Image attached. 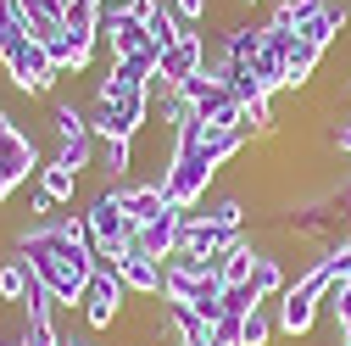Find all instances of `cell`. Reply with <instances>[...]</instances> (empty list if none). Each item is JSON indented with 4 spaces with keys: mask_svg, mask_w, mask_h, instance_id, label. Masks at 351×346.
I'll use <instances>...</instances> for the list:
<instances>
[{
    "mask_svg": "<svg viewBox=\"0 0 351 346\" xmlns=\"http://www.w3.org/2000/svg\"><path fill=\"white\" fill-rule=\"evenodd\" d=\"M17 257L45 279V290L56 296V308H78L84 301V285H90V274L101 268L95 246H73L62 240V212H51V218H34L28 229H17Z\"/></svg>",
    "mask_w": 351,
    "mask_h": 346,
    "instance_id": "cell-1",
    "label": "cell"
},
{
    "mask_svg": "<svg viewBox=\"0 0 351 346\" xmlns=\"http://www.w3.org/2000/svg\"><path fill=\"white\" fill-rule=\"evenodd\" d=\"M84 224H90V246H95V257H101V263L123 257L128 246H134V229H140V224L123 212L117 185H101L90 201H84Z\"/></svg>",
    "mask_w": 351,
    "mask_h": 346,
    "instance_id": "cell-2",
    "label": "cell"
},
{
    "mask_svg": "<svg viewBox=\"0 0 351 346\" xmlns=\"http://www.w3.org/2000/svg\"><path fill=\"white\" fill-rule=\"evenodd\" d=\"M123 308H128V285H123V274H117L112 263H101V268L90 274V285H84L78 319H84V330H90V335H106V330L123 324Z\"/></svg>",
    "mask_w": 351,
    "mask_h": 346,
    "instance_id": "cell-3",
    "label": "cell"
},
{
    "mask_svg": "<svg viewBox=\"0 0 351 346\" xmlns=\"http://www.w3.org/2000/svg\"><path fill=\"white\" fill-rule=\"evenodd\" d=\"M0 67H6V78H12V90H23V95H51L56 90V62H51V51L39 45V39H17L12 51H0Z\"/></svg>",
    "mask_w": 351,
    "mask_h": 346,
    "instance_id": "cell-4",
    "label": "cell"
},
{
    "mask_svg": "<svg viewBox=\"0 0 351 346\" xmlns=\"http://www.w3.org/2000/svg\"><path fill=\"white\" fill-rule=\"evenodd\" d=\"M151 90H134V95H123V101H95L90 112V135L95 140H140L145 135V123H151Z\"/></svg>",
    "mask_w": 351,
    "mask_h": 346,
    "instance_id": "cell-5",
    "label": "cell"
},
{
    "mask_svg": "<svg viewBox=\"0 0 351 346\" xmlns=\"http://www.w3.org/2000/svg\"><path fill=\"white\" fill-rule=\"evenodd\" d=\"M156 179L167 185V201H173V207H201L206 190H212V179H217V168H206L201 151H173Z\"/></svg>",
    "mask_w": 351,
    "mask_h": 346,
    "instance_id": "cell-6",
    "label": "cell"
},
{
    "mask_svg": "<svg viewBox=\"0 0 351 346\" xmlns=\"http://www.w3.org/2000/svg\"><path fill=\"white\" fill-rule=\"evenodd\" d=\"M201 67H206V39L190 28V34L179 39V45H167V51H162V62H156V78H151V101L173 95V90H179L184 78H195Z\"/></svg>",
    "mask_w": 351,
    "mask_h": 346,
    "instance_id": "cell-7",
    "label": "cell"
},
{
    "mask_svg": "<svg viewBox=\"0 0 351 346\" xmlns=\"http://www.w3.org/2000/svg\"><path fill=\"white\" fill-rule=\"evenodd\" d=\"M0 173H6L12 185H28L39 173V146L34 135H23L12 112H0Z\"/></svg>",
    "mask_w": 351,
    "mask_h": 346,
    "instance_id": "cell-8",
    "label": "cell"
},
{
    "mask_svg": "<svg viewBox=\"0 0 351 346\" xmlns=\"http://www.w3.org/2000/svg\"><path fill=\"white\" fill-rule=\"evenodd\" d=\"M112 268L123 274L128 296H140V301H162V285H167V263H156L151 251H140V246H128L123 257H112Z\"/></svg>",
    "mask_w": 351,
    "mask_h": 346,
    "instance_id": "cell-9",
    "label": "cell"
},
{
    "mask_svg": "<svg viewBox=\"0 0 351 346\" xmlns=\"http://www.w3.org/2000/svg\"><path fill=\"white\" fill-rule=\"evenodd\" d=\"M179 235H184V207H167L162 218H151V224H140V229H134V246H140V251H151L156 263H167V257L179 251Z\"/></svg>",
    "mask_w": 351,
    "mask_h": 346,
    "instance_id": "cell-10",
    "label": "cell"
},
{
    "mask_svg": "<svg viewBox=\"0 0 351 346\" xmlns=\"http://www.w3.org/2000/svg\"><path fill=\"white\" fill-rule=\"evenodd\" d=\"M117 196H123V212H128L134 224H151V218H162V212L173 207L162 179H123V185H117Z\"/></svg>",
    "mask_w": 351,
    "mask_h": 346,
    "instance_id": "cell-11",
    "label": "cell"
},
{
    "mask_svg": "<svg viewBox=\"0 0 351 346\" xmlns=\"http://www.w3.org/2000/svg\"><path fill=\"white\" fill-rule=\"evenodd\" d=\"M17 12H23V34L39 45L67 34V0H17Z\"/></svg>",
    "mask_w": 351,
    "mask_h": 346,
    "instance_id": "cell-12",
    "label": "cell"
},
{
    "mask_svg": "<svg viewBox=\"0 0 351 346\" xmlns=\"http://www.w3.org/2000/svg\"><path fill=\"white\" fill-rule=\"evenodd\" d=\"M240 240V229H217V224H201V218H184V235H179V251L190 257H206V263H217L229 246Z\"/></svg>",
    "mask_w": 351,
    "mask_h": 346,
    "instance_id": "cell-13",
    "label": "cell"
},
{
    "mask_svg": "<svg viewBox=\"0 0 351 346\" xmlns=\"http://www.w3.org/2000/svg\"><path fill=\"white\" fill-rule=\"evenodd\" d=\"M101 45H106V56H112V62H117V56H140V51H151V28H145V23H134V17L101 23Z\"/></svg>",
    "mask_w": 351,
    "mask_h": 346,
    "instance_id": "cell-14",
    "label": "cell"
},
{
    "mask_svg": "<svg viewBox=\"0 0 351 346\" xmlns=\"http://www.w3.org/2000/svg\"><path fill=\"white\" fill-rule=\"evenodd\" d=\"M346 28H351V6H335V0H329V6H324L313 23H301L295 34H301L313 51H329V45H335V39H340Z\"/></svg>",
    "mask_w": 351,
    "mask_h": 346,
    "instance_id": "cell-15",
    "label": "cell"
},
{
    "mask_svg": "<svg viewBox=\"0 0 351 346\" xmlns=\"http://www.w3.org/2000/svg\"><path fill=\"white\" fill-rule=\"evenodd\" d=\"M184 218H201L217 229H245V196H212L201 207H184Z\"/></svg>",
    "mask_w": 351,
    "mask_h": 346,
    "instance_id": "cell-16",
    "label": "cell"
},
{
    "mask_svg": "<svg viewBox=\"0 0 351 346\" xmlns=\"http://www.w3.org/2000/svg\"><path fill=\"white\" fill-rule=\"evenodd\" d=\"M318 56H324V51H313V45L295 34L290 51H285V90H306V84L318 78Z\"/></svg>",
    "mask_w": 351,
    "mask_h": 346,
    "instance_id": "cell-17",
    "label": "cell"
},
{
    "mask_svg": "<svg viewBox=\"0 0 351 346\" xmlns=\"http://www.w3.org/2000/svg\"><path fill=\"white\" fill-rule=\"evenodd\" d=\"M256 51H262V28H256V23H234V28H223V45H217V56H223V62L251 67Z\"/></svg>",
    "mask_w": 351,
    "mask_h": 346,
    "instance_id": "cell-18",
    "label": "cell"
},
{
    "mask_svg": "<svg viewBox=\"0 0 351 346\" xmlns=\"http://www.w3.org/2000/svg\"><path fill=\"white\" fill-rule=\"evenodd\" d=\"M256 257H262V246H251V240L240 235L223 257H217V279H223V285H245V279H251V268H256Z\"/></svg>",
    "mask_w": 351,
    "mask_h": 346,
    "instance_id": "cell-19",
    "label": "cell"
},
{
    "mask_svg": "<svg viewBox=\"0 0 351 346\" xmlns=\"http://www.w3.org/2000/svg\"><path fill=\"white\" fill-rule=\"evenodd\" d=\"M251 78H256L262 95H279V90H285V56L268 45V39H262V51L251 56Z\"/></svg>",
    "mask_w": 351,
    "mask_h": 346,
    "instance_id": "cell-20",
    "label": "cell"
},
{
    "mask_svg": "<svg viewBox=\"0 0 351 346\" xmlns=\"http://www.w3.org/2000/svg\"><path fill=\"white\" fill-rule=\"evenodd\" d=\"M134 146L140 140H101V173H106V185H123L128 173H134Z\"/></svg>",
    "mask_w": 351,
    "mask_h": 346,
    "instance_id": "cell-21",
    "label": "cell"
},
{
    "mask_svg": "<svg viewBox=\"0 0 351 346\" xmlns=\"http://www.w3.org/2000/svg\"><path fill=\"white\" fill-rule=\"evenodd\" d=\"M39 190H45L56 207H73V196H78V173L62 168V162H45V168H39Z\"/></svg>",
    "mask_w": 351,
    "mask_h": 346,
    "instance_id": "cell-22",
    "label": "cell"
},
{
    "mask_svg": "<svg viewBox=\"0 0 351 346\" xmlns=\"http://www.w3.org/2000/svg\"><path fill=\"white\" fill-rule=\"evenodd\" d=\"M251 285L262 290V301L285 296V285H290V279H285V268H279V257H274V251H262V257H256V268H251Z\"/></svg>",
    "mask_w": 351,
    "mask_h": 346,
    "instance_id": "cell-23",
    "label": "cell"
},
{
    "mask_svg": "<svg viewBox=\"0 0 351 346\" xmlns=\"http://www.w3.org/2000/svg\"><path fill=\"white\" fill-rule=\"evenodd\" d=\"M145 28H151V45H156V51H167V45H179V39L190 34V28L179 23V12L167 6V0H162V6H156V17H151Z\"/></svg>",
    "mask_w": 351,
    "mask_h": 346,
    "instance_id": "cell-24",
    "label": "cell"
},
{
    "mask_svg": "<svg viewBox=\"0 0 351 346\" xmlns=\"http://www.w3.org/2000/svg\"><path fill=\"white\" fill-rule=\"evenodd\" d=\"M51 123H56L62 140H84V135H90V112H84L78 101H56L51 106Z\"/></svg>",
    "mask_w": 351,
    "mask_h": 346,
    "instance_id": "cell-25",
    "label": "cell"
},
{
    "mask_svg": "<svg viewBox=\"0 0 351 346\" xmlns=\"http://www.w3.org/2000/svg\"><path fill=\"white\" fill-rule=\"evenodd\" d=\"M28 279H34V268L12 251L6 263H0V301H23V296H28Z\"/></svg>",
    "mask_w": 351,
    "mask_h": 346,
    "instance_id": "cell-26",
    "label": "cell"
},
{
    "mask_svg": "<svg viewBox=\"0 0 351 346\" xmlns=\"http://www.w3.org/2000/svg\"><path fill=\"white\" fill-rule=\"evenodd\" d=\"M51 162H62V168H73V173H78V179H84V173H90V168H95V135H84V140H62Z\"/></svg>",
    "mask_w": 351,
    "mask_h": 346,
    "instance_id": "cell-27",
    "label": "cell"
},
{
    "mask_svg": "<svg viewBox=\"0 0 351 346\" xmlns=\"http://www.w3.org/2000/svg\"><path fill=\"white\" fill-rule=\"evenodd\" d=\"M324 313H329V324H335L340 335H351V279H335V285L324 290Z\"/></svg>",
    "mask_w": 351,
    "mask_h": 346,
    "instance_id": "cell-28",
    "label": "cell"
},
{
    "mask_svg": "<svg viewBox=\"0 0 351 346\" xmlns=\"http://www.w3.org/2000/svg\"><path fill=\"white\" fill-rule=\"evenodd\" d=\"M17 346H62V330H56V319H28L23 313V330L12 335Z\"/></svg>",
    "mask_w": 351,
    "mask_h": 346,
    "instance_id": "cell-29",
    "label": "cell"
},
{
    "mask_svg": "<svg viewBox=\"0 0 351 346\" xmlns=\"http://www.w3.org/2000/svg\"><path fill=\"white\" fill-rule=\"evenodd\" d=\"M274 335H279V324H274V313H268V308L245 313V324H240V346H268Z\"/></svg>",
    "mask_w": 351,
    "mask_h": 346,
    "instance_id": "cell-30",
    "label": "cell"
},
{
    "mask_svg": "<svg viewBox=\"0 0 351 346\" xmlns=\"http://www.w3.org/2000/svg\"><path fill=\"white\" fill-rule=\"evenodd\" d=\"M262 308V290L245 279V285H223V313H234V319H245V313H256Z\"/></svg>",
    "mask_w": 351,
    "mask_h": 346,
    "instance_id": "cell-31",
    "label": "cell"
},
{
    "mask_svg": "<svg viewBox=\"0 0 351 346\" xmlns=\"http://www.w3.org/2000/svg\"><path fill=\"white\" fill-rule=\"evenodd\" d=\"M17 308H23L28 319H56V296L45 290V279H39V274H34V279H28V296L17 301Z\"/></svg>",
    "mask_w": 351,
    "mask_h": 346,
    "instance_id": "cell-32",
    "label": "cell"
},
{
    "mask_svg": "<svg viewBox=\"0 0 351 346\" xmlns=\"http://www.w3.org/2000/svg\"><path fill=\"white\" fill-rule=\"evenodd\" d=\"M23 39V12H17V0H0V51H12Z\"/></svg>",
    "mask_w": 351,
    "mask_h": 346,
    "instance_id": "cell-33",
    "label": "cell"
},
{
    "mask_svg": "<svg viewBox=\"0 0 351 346\" xmlns=\"http://www.w3.org/2000/svg\"><path fill=\"white\" fill-rule=\"evenodd\" d=\"M245 128H256V135H274V95H256L251 106H245Z\"/></svg>",
    "mask_w": 351,
    "mask_h": 346,
    "instance_id": "cell-34",
    "label": "cell"
},
{
    "mask_svg": "<svg viewBox=\"0 0 351 346\" xmlns=\"http://www.w3.org/2000/svg\"><path fill=\"white\" fill-rule=\"evenodd\" d=\"M167 6L179 12V23H184V28H201V23L212 17V0H167Z\"/></svg>",
    "mask_w": 351,
    "mask_h": 346,
    "instance_id": "cell-35",
    "label": "cell"
},
{
    "mask_svg": "<svg viewBox=\"0 0 351 346\" xmlns=\"http://www.w3.org/2000/svg\"><path fill=\"white\" fill-rule=\"evenodd\" d=\"M28 212H34V218H51V212H56V201H51L45 190H34V196H28Z\"/></svg>",
    "mask_w": 351,
    "mask_h": 346,
    "instance_id": "cell-36",
    "label": "cell"
},
{
    "mask_svg": "<svg viewBox=\"0 0 351 346\" xmlns=\"http://www.w3.org/2000/svg\"><path fill=\"white\" fill-rule=\"evenodd\" d=\"M335 151H340V157H351V117L335 128Z\"/></svg>",
    "mask_w": 351,
    "mask_h": 346,
    "instance_id": "cell-37",
    "label": "cell"
},
{
    "mask_svg": "<svg viewBox=\"0 0 351 346\" xmlns=\"http://www.w3.org/2000/svg\"><path fill=\"white\" fill-rule=\"evenodd\" d=\"M12 190H17V185L6 179V173H0V207H6V201H12Z\"/></svg>",
    "mask_w": 351,
    "mask_h": 346,
    "instance_id": "cell-38",
    "label": "cell"
},
{
    "mask_svg": "<svg viewBox=\"0 0 351 346\" xmlns=\"http://www.w3.org/2000/svg\"><path fill=\"white\" fill-rule=\"evenodd\" d=\"M62 346H95L90 335H62Z\"/></svg>",
    "mask_w": 351,
    "mask_h": 346,
    "instance_id": "cell-39",
    "label": "cell"
},
{
    "mask_svg": "<svg viewBox=\"0 0 351 346\" xmlns=\"http://www.w3.org/2000/svg\"><path fill=\"white\" fill-rule=\"evenodd\" d=\"M240 6H256V0H240Z\"/></svg>",
    "mask_w": 351,
    "mask_h": 346,
    "instance_id": "cell-40",
    "label": "cell"
},
{
    "mask_svg": "<svg viewBox=\"0 0 351 346\" xmlns=\"http://www.w3.org/2000/svg\"><path fill=\"white\" fill-rule=\"evenodd\" d=\"M346 90H351V84H346Z\"/></svg>",
    "mask_w": 351,
    "mask_h": 346,
    "instance_id": "cell-41",
    "label": "cell"
}]
</instances>
